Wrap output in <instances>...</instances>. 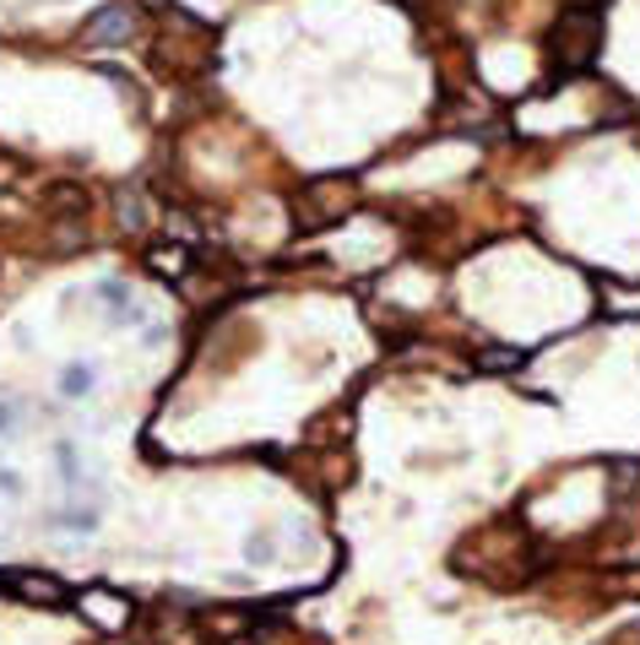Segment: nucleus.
<instances>
[{"mask_svg":"<svg viewBox=\"0 0 640 645\" xmlns=\"http://www.w3.org/2000/svg\"><path fill=\"white\" fill-rule=\"evenodd\" d=\"M597 50H602V6H570L554 22V33H548V65H554V76L591 71Z\"/></svg>","mask_w":640,"mask_h":645,"instance_id":"f257e3e1","label":"nucleus"},{"mask_svg":"<svg viewBox=\"0 0 640 645\" xmlns=\"http://www.w3.org/2000/svg\"><path fill=\"white\" fill-rule=\"evenodd\" d=\"M353 206V180H310L305 195L294 201V217H299V228H326L331 217H342Z\"/></svg>","mask_w":640,"mask_h":645,"instance_id":"f03ea898","label":"nucleus"},{"mask_svg":"<svg viewBox=\"0 0 640 645\" xmlns=\"http://www.w3.org/2000/svg\"><path fill=\"white\" fill-rule=\"evenodd\" d=\"M136 28H141V11H136L130 0H115V6H104L98 17H87L82 44H87V50H126L130 39H136Z\"/></svg>","mask_w":640,"mask_h":645,"instance_id":"7ed1b4c3","label":"nucleus"},{"mask_svg":"<svg viewBox=\"0 0 640 645\" xmlns=\"http://www.w3.org/2000/svg\"><path fill=\"white\" fill-rule=\"evenodd\" d=\"M6 591H17L22 602H50V608H65V602H71V585L55 581V576H39V570L6 576Z\"/></svg>","mask_w":640,"mask_h":645,"instance_id":"20e7f679","label":"nucleus"},{"mask_svg":"<svg viewBox=\"0 0 640 645\" xmlns=\"http://www.w3.org/2000/svg\"><path fill=\"white\" fill-rule=\"evenodd\" d=\"M115 217H120L126 234H141L147 228V201H141V191H115Z\"/></svg>","mask_w":640,"mask_h":645,"instance_id":"39448f33","label":"nucleus"},{"mask_svg":"<svg viewBox=\"0 0 640 645\" xmlns=\"http://www.w3.org/2000/svg\"><path fill=\"white\" fill-rule=\"evenodd\" d=\"M152 271H158V277H180V271H185V260H191V250H180V245H174V250H169V245H163V250H152Z\"/></svg>","mask_w":640,"mask_h":645,"instance_id":"423d86ee","label":"nucleus"},{"mask_svg":"<svg viewBox=\"0 0 640 645\" xmlns=\"http://www.w3.org/2000/svg\"><path fill=\"white\" fill-rule=\"evenodd\" d=\"M478 364H483L489 375H505V369H521V364H526V353H515V347H489Z\"/></svg>","mask_w":640,"mask_h":645,"instance_id":"0eeeda50","label":"nucleus"},{"mask_svg":"<svg viewBox=\"0 0 640 645\" xmlns=\"http://www.w3.org/2000/svg\"><path fill=\"white\" fill-rule=\"evenodd\" d=\"M93 386H98V375H93L87 364H71V369L61 375V390H65V396H87Z\"/></svg>","mask_w":640,"mask_h":645,"instance_id":"6e6552de","label":"nucleus"},{"mask_svg":"<svg viewBox=\"0 0 640 645\" xmlns=\"http://www.w3.org/2000/svg\"><path fill=\"white\" fill-rule=\"evenodd\" d=\"M109 304H115V321H136V310H130V293H126V282H104L98 288Z\"/></svg>","mask_w":640,"mask_h":645,"instance_id":"1a4fd4ad","label":"nucleus"},{"mask_svg":"<svg viewBox=\"0 0 640 645\" xmlns=\"http://www.w3.org/2000/svg\"><path fill=\"white\" fill-rule=\"evenodd\" d=\"M271 553H277V542H271V537H260V531L245 542V559H250V565H266Z\"/></svg>","mask_w":640,"mask_h":645,"instance_id":"9d476101","label":"nucleus"},{"mask_svg":"<svg viewBox=\"0 0 640 645\" xmlns=\"http://www.w3.org/2000/svg\"><path fill=\"white\" fill-rule=\"evenodd\" d=\"M65 526H71V531H93V526H98V510H93V505H87V510H65Z\"/></svg>","mask_w":640,"mask_h":645,"instance_id":"9b49d317","label":"nucleus"},{"mask_svg":"<svg viewBox=\"0 0 640 645\" xmlns=\"http://www.w3.org/2000/svg\"><path fill=\"white\" fill-rule=\"evenodd\" d=\"M0 494H6V499H22V477H17V472H0Z\"/></svg>","mask_w":640,"mask_h":645,"instance_id":"f8f14e48","label":"nucleus"},{"mask_svg":"<svg viewBox=\"0 0 640 645\" xmlns=\"http://www.w3.org/2000/svg\"><path fill=\"white\" fill-rule=\"evenodd\" d=\"M11 423H17V418H11V407L0 401V434H11Z\"/></svg>","mask_w":640,"mask_h":645,"instance_id":"ddd939ff","label":"nucleus"}]
</instances>
